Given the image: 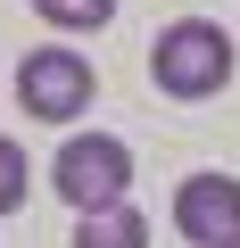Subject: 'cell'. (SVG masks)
<instances>
[{"label": "cell", "instance_id": "1", "mask_svg": "<svg viewBox=\"0 0 240 248\" xmlns=\"http://www.w3.org/2000/svg\"><path fill=\"white\" fill-rule=\"evenodd\" d=\"M149 83L166 99H215L232 83V33L215 17H174L149 42Z\"/></svg>", "mask_w": 240, "mask_h": 248}, {"label": "cell", "instance_id": "2", "mask_svg": "<svg viewBox=\"0 0 240 248\" xmlns=\"http://www.w3.org/2000/svg\"><path fill=\"white\" fill-rule=\"evenodd\" d=\"M50 190L75 207V215H99V207H125L133 190V149L116 141V133H75L50 166Z\"/></svg>", "mask_w": 240, "mask_h": 248}, {"label": "cell", "instance_id": "3", "mask_svg": "<svg viewBox=\"0 0 240 248\" xmlns=\"http://www.w3.org/2000/svg\"><path fill=\"white\" fill-rule=\"evenodd\" d=\"M91 91H99V75H91V58L66 50V42L25 50V66H17V108L42 116V124H75V116L91 108Z\"/></svg>", "mask_w": 240, "mask_h": 248}, {"label": "cell", "instance_id": "4", "mask_svg": "<svg viewBox=\"0 0 240 248\" xmlns=\"http://www.w3.org/2000/svg\"><path fill=\"white\" fill-rule=\"evenodd\" d=\"M174 232L191 248H232L240 240V182L232 174H182L174 190Z\"/></svg>", "mask_w": 240, "mask_h": 248}, {"label": "cell", "instance_id": "5", "mask_svg": "<svg viewBox=\"0 0 240 248\" xmlns=\"http://www.w3.org/2000/svg\"><path fill=\"white\" fill-rule=\"evenodd\" d=\"M75 248H149V223H141V207H99L75 223Z\"/></svg>", "mask_w": 240, "mask_h": 248}, {"label": "cell", "instance_id": "6", "mask_svg": "<svg viewBox=\"0 0 240 248\" xmlns=\"http://www.w3.org/2000/svg\"><path fill=\"white\" fill-rule=\"evenodd\" d=\"M33 17L58 25V33H99V25L116 17V0H33Z\"/></svg>", "mask_w": 240, "mask_h": 248}, {"label": "cell", "instance_id": "7", "mask_svg": "<svg viewBox=\"0 0 240 248\" xmlns=\"http://www.w3.org/2000/svg\"><path fill=\"white\" fill-rule=\"evenodd\" d=\"M25 190H33V166H25V149H17L9 133H0V215H17Z\"/></svg>", "mask_w": 240, "mask_h": 248}, {"label": "cell", "instance_id": "8", "mask_svg": "<svg viewBox=\"0 0 240 248\" xmlns=\"http://www.w3.org/2000/svg\"><path fill=\"white\" fill-rule=\"evenodd\" d=\"M232 248H240V240H232Z\"/></svg>", "mask_w": 240, "mask_h": 248}]
</instances>
